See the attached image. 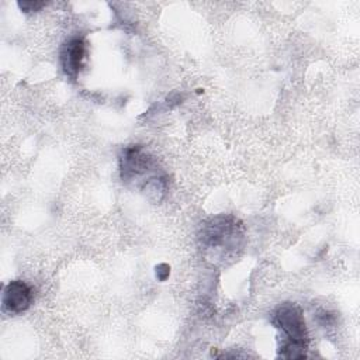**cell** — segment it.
Here are the masks:
<instances>
[{
  "label": "cell",
  "mask_w": 360,
  "mask_h": 360,
  "mask_svg": "<svg viewBox=\"0 0 360 360\" xmlns=\"http://www.w3.org/2000/svg\"><path fill=\"white\" fill-rule=\"evenodd\" d=\"M18 6L24 11H38L41 7L45 6V3L44 1H20Z\"/></svg>",
  "instance_id": "6"
},
{
  "label": "cell",
  "mask_w": 360,
  "mask_h": 360,
  "mask_svg": "<svg viewBox=\"0 0 360 360\" xmlns=\"http://www.w3.org/2000/svg\"><path fill=\"white\" fill-rule=\"evenodd\" d=\"M86 58V42L82 37L68 39L60 51V62L66 75L75 77L83 68Z\"/></svg>",
  "instance_id": "5"
},
{
  "label": "cell",
  "mask_w": 360,
  "mask_h": 360,
  "mask_svg": "<svg viewBox=\"0 0 360 360\" xmlns=\"http://www.w3.org/2000/svg\"><path fill=\"white\" fill-rule=\"evenodd\" d=\"M243 233L239 221L229 215H219L207 222L202 228V246L214 253V257L225 259L235 253L242 243Z\"/></svg>",
  "instance_id": "3"
},
{
  "label": "cell",
  "mask_w": 360,
  "mask_h": 360,
  "mask_svg": "<svg viewBox=\"0 0 360 360\" xmlns=\"http://www.w3.org/2000/svg\"><path fill=\"white\" fill-rule=\"evenodd\" d=\"M120 170L122 181L132 184L142 193L160 197L166 190V176L141 146H129L122 150L120 158Z\"/></svg>",
  "instance_id": "1"
},
{
  "label": "cell",
  "mask_w": 360,
  "mask_h": 360,
  "mask_svg": "<svg viewBox=\"0 0 360 360\" xmlns=\"http://www.w3.org/2000/svg\"><path fill=\"white\" fill-rule=\"evenodd\" d=\"M273 322L284 335L280 356L287 359L305 357L308 333L301 308L291 302L281 304L273 314Z\"/></svg>",
  "instance_id": "2"
},
{
  "label": "cell",
  "mask_w": 360,
  "mask_h": 360,
  "mask_svg": "<svg viewBox=\"0 0 360 360\" xmlns=\"http://www.w3.org/2000/svg\"><path fill=\"white\" fill-rule=\"evenodd\" d=\"M32 302V292L31 288L21 280L10 281L3 291L1 304L3 309L8 314L17 315L30 308Z\"/></svg>",
  "instance_id": "4"
}]
</instances>
